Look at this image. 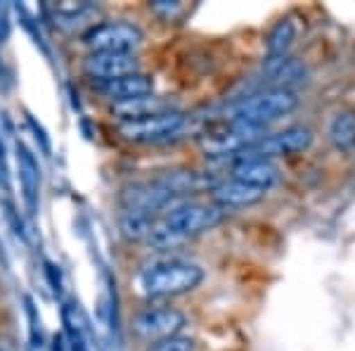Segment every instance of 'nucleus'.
Returning <instances> with one entry per match:
<instances>
[{
    "label": "nucleus",
    "instance_id": "1",
    "mask_svg": "<svg viewBox=\"0 0 355 351\" xmlns=\"http://www.w3.org/2000/svg\"><path fill=\"white\" fill-rule=\"evenodd\" d=\"M204 278L206 270L202 263L185 256H162L137 270L135 285L142 297L159 302V299L182 297L197 290Z\"/></svg>",
    "mask_w": 355,
    "mask_h": 351
},
{
    "label": "nucleus",
    "instance_id": "2",
    "mask_svg": "<svg viewBox=\"0 0 355 351\" xmlns=\"http://www.w3.org/2000/svg\"><path fill=\"white\" fill-rule=\"evenodd\" d=\"M299 93L284 88H261L256 93L239 97L234 105L227 109L223 119H234V122L254 124L261 129H268L272 122H279L282 117H289L299 107Z\"/></svg>",
    "mask_w": 355,
    "mask_h": 351
},
{
    "label": "nucleus",
    "instance_id": "3",
    "mask_svg": "<svg viewBox=\"0 0 355 351\" xmlns=\"http://www.w3.org/2000/svg\"><path fill=\"white\" fill-rule=\"evenodd\" d=\"M268 136V129L234 119H223V122L199 131L197 142L206 157H239L246 149H251L259 140Z\"/></svg>",
    "mask_w": 355,
    "mask_h": 351
},
{
    "label": "nucleus",
    "instance_id": "4",
    "mask_svg": "<svg viewBox=\"0 0 355 351\" xmlns=\"http://www.w3.org/2000/svg\"><path fill=\"white\" fill-rule=\"evenodd\" d=\"M192 122L194 117L185 114L182 109H171V112L154 114V117L137 119V122L119 124V136L137 145H162V142L185 138L192 131Z\"/></svg>",
    "mask_w": 355,
    "mask_h": 351
},
{
    "label": "nucleus",
    "instance_id": "5",
    "mask_svg": "<svg viewBox=\"0 0 355 351\" xmlns=\"http://www.w3.org/2000/svg\"><path fill=\"white\" fill-rule=\"evenodd\" d=\"M142 41H145L142 28L123 19L97 22L81 33V43L90 53H135Z\"/></svg>",
    "mask_w": 355,
    "mask_h": 351
},
{
    "label": "nucleus",
    "instance_id": "6",
    "mask_svg": "<svg viewBox=\"0 0 355 351\" xmlns=\"http://www.w3.org/2000/svg\"><path fill=\"white\" fill-rule=\"evenodd\" d=\"M187 325V316L173 307H145L133 316V335L147 344L175 337Z\"/></svg>",
    "mask_w": 355,
    "mask_h": 351
},
{
    "label": "nucleus",
    "instance_id": "7",
    "mask_svg": "<svg viewBox=\"0 0 355 351\" xmlns=\"http://www.w3.org/2000/svg\"><path fill=\"white\" fill-rule=\"evenodd\" d=\"M311 145H313V131L308 129V126H287V129L277 131V133H268L251 149H246L244 154L275 159V157H289V154L306 152ZM239 157H242V154H239Z\"/></svg>",
    "mask_w": 355,
    "mask_h": 351
},
{
    "label": "nucleus",
    "instance_id": "8",
    "mask_svg": "<svg viewBox=\"0 0 355 351\" xmlns=\"http://www.w3.org/2000/svg\"><path fill=\"white\" fill-rule=\"evenodd\" d=\"M83 72L93 79V83H105L142 69L135 53H88L83 60Z\"/></svg>",
    "mask_w": 355,
    "mask_h": 351
},
{
    "label": "nucleus",
    "instance_id": "9",
    "mask_svg": "<svg viewBox=\"0 0 355 351\" xmlns=\"http://www.w3.org/2000/svg\"><path fill=\"white\" fill-rule=\"evenodd\" d=\"M230 178L242 181L246 186H254L261 190H270L279 181V166L272 159L254 157V154H242V157L232 159L230 164Z\"/></svg>",
    "mask_w": 355,
    "mask_h": 351
},
{
    "label": "nucleus",
    "instance_id": "10",
    "mask_svg": "<svg viewBox=\"0 0 355 351\" xmlns=\"http://www.w3.org/2000/svg\"><path fill=\"white\" fill-rule=\"evenodd\" d=\"M95 93L105 97L110 105H119V102H128L135 97L154 95V79L145 72H135L128 76L114 79V81L93 83Z\"/></svg>",
    "mask_w": 355,
    "mask_h": 351
},
{
    "label": "nucleus",
    "instance_id": "11",
    "mask_svg": "<svg viewBox=\"0 0 355 351\" xmlns=\"http://www.w3.org/2000/svg\"><path fill=\"white\" fill-rule=\"evenodd\" d=\"M211 202L216 206H220L223 211L227 209H242V206H251L259 204L263 197H266V190L246 186L242 181H234V178H223V181H216L211 186Z\"/></svg>",
    "mask_w": 355,
    "mask_h": 351
},
{
    "label": "nucleus",
    "instance_id": "12",
    "mask_svg": "<svg viewBox=\"0 0 355 351\" xmlns=\"http://www.w3.org/2000/svg\"><path fill=\"white\" fill-rule=\"evenodd\" d=\"M17 171H19V186L24 206L31 216L38 214V199H41V166L33 152L24 142H17Z\"/></svg>",
    "mask_w": 355,
    "mask_h": 351
},
{
    "label": "nucleus",
    "instance_id": "13",
    "mask_svg": "<svg viewBox=\"0 0 355 351\" xmlns=\"http://www.w3.org/2000/svg\"><path fill=\"white\" fill-rule=\"evenodd\" d=\"M48 13L53 22L64 31H81L85 33L90 26H95L97 5L95 3H73V0H62V3L48 5Z\"/></svg>",
    "mask_w": 355,
    "mask_h": 351
},
{
    "label": "nucleus",
    "instance_id": "14",
    "mask_svg": "<svg viewBox=\"0 0 355 351\" xmlns=\"http://www.w3.org/2000/svg\"><path fill=\"white\" fill-rule=\"evenodd\" d=\"M171 109H178V107L168 97H162V95H145V97H135V100H128V102H119V105H110L112 117H116L121 124L154 117V114H164V112H171Z\"/></svg>",
    "mask_w": 355,
    "mask_h": 351
},
{
    "label": "nucleus",
    "instance_id": "15",
    "mask_svg": "<svg viewBox=\"0 0 355 351\" xmlns=\"http://www.w3.org/2000/svg\"><path fill=\"white\" fill-rule=\"evenodd\" d=\"M327 138L339 152H353L355 149V109H339L329 119Z\"/></svg>",
    "mask_w": 355,
    "mask_h": 351
},
{
    "label": "nucleus",
    "instance_id": "16",
    "mask_svg": "<svg viewBox=\"0 0 355 351\" xmlns=\"http://www.w3.org/2000/svg\"><path fill=\"white\" fill-rule=\"evenodd\" d=\"M296 41V24L284 17L275 24L266 36V60H279V57H287L291 45Z\"/></svg>",
    "mask_w": 355,
    "mask_h": 351
},
{
    "label": "nucleus",
    "instance_id": "17",
    "mask_svg": "<svg viewBox=\"0 0 355 351\" xmlns=\"http://www.w3.org/2000/svg\"><path fill=\"white\" fill-rule=\"evenodd\" d=\"M24 309H26V318H28V337H31L33 347H41L43 344V332H41V316H38V309L33 304L31 297H24Z\"/></svg>",
    "mask_w": 355,
    "mask_h": 351
},
{
    "label": "nucleus",
    "instance_id": "18",
    "mask_svg": "<svg viewBox=\"0 0 355 351\" xmlns=\"http://www.w3.org/2000/svg\"><path fill=\"white\" fill-rule=\"evenodd\" d=\"M147 351H194V339L185 335H175V337L150 344Z\"/></svg>",
    "mask_w": 355,
    "mask_h": 351
},
{
    "label": "nucleus",
    "instance_id": "19",
    "mask_svg": "<svg viewBox=\"0 0 355 351\" xmlns=\"http://www.w3.org/2000/svg\"><path fill=\"white\" fill-rule=\"evenodd\" d=\"M150 10L154 15L162 17V19L173 22L185 13V5L178 3V0H154V3H150Z\"/></svg>",
    "mask_w": 355,
    "mask_h": 351
},
{
    "label": "nucleus",
    "instance_id": "20",
    "mask_svg": "<svg viewBox=\"0 0 355 351\" xmlns=\"http://www.w3.org/2000/svg\"><path fill=\"white\" fill-rule=\"evenodd\" d=\"M45 278H48L50 287H53L55 295H62V273H60V266L53 261H45Z\"/></svg>",
    "mask_w": 355,
    "mask_h": 351
},
{
    "label": "nucleus",
    "instance_id": "21",
    "mask_svg": "<svg viewBox=\"0 0 355 351\" xmlns=\"http://www.w3.org/2000/svg\"><path fill=\"white\" fill-rule=\"evenodd\" d=\"M5 214H8L10 223H12L15 233H17V235H21V240H26V233H24V223H21V218H19V214H17V209H15V206H12V202H5Z\"/></svg>",
    "mask_w": 355,
    "mask_h": 351
},
{
    "label": "nucleus",
    "instance_id": "22",
    "mask_svg": "<svg viewBox=\"0 0 355 351\" xmlns=\"http://www.w3.org/2000/svg\"><path fill=\"white\" fill-rule=\"evenodd\" d=\"M26 122H28V126H31L33 133H36V140H41L43 152H45V154H50V140H48V136H45L43 126H41V124H36V119H33L31 114H26Z\"/></svg>",
    "mask_w": 355,
    "mask_h": 351
},
{
    "label": "nucleus",
    "instance_id": "23",
    "mask_svg": "<svg viewBox=\"0 0 355 351\" xmlns=\"http://www.w3.org/2000/svg\"><path fill=\"white\" fill-rule=\"evenodd\" d=\"M10 33V17H8V8L5 5H0V45H3V41L8 38Z\"/></svg>",
    "mask_w": 355,
    "mask_h": 351
},
{
    "label": "nucleus",
    "instance_id": "24",
    "mask_svg": "<svg viewBox=\"0 0 355 351\" xmlns=\"http://www.w3.org/2000/svg\"><path fill=\"white\" fill-rule=\"evenodd\" d=\"M69 347H71V351H88V344H85V339H83V332L69 337Z\"/></svg>",
    "mask_w": 355,
    "mask_h": 351
}]
</instances>
